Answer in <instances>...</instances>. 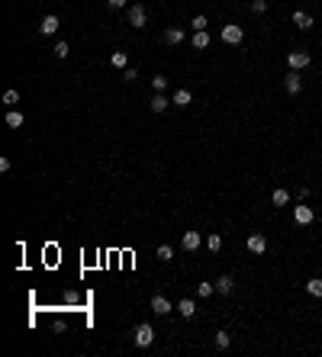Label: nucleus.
<instances>
[{
    "label": "nucleus",
    "instance_id": "nucleus-1",
    "mask_svg": "<svg viewBox=\"0 0 322 357\" xmlns=\"http://www.w3.org/2000/svg\"><path fill=\"white\" fill-rule=\"evenodd\" d=\"M132 341H136V348H148V344L155 341V328H151L148 322L136 325V331H132Z\"/></svg>",
    "mask_w": 322,
    "mask_h": 357
},
{
    "label": "nucleus",
    "instance_id": "nucleus-2",
    "mask_svg": "<svg viewBox=\"0 0 322 357\" xmlns=\"http://www.w3.org/2000/svg\"><path fill=\"white\" fill-rule=\"evenodd\" d=\"M126 20H129V26L142 29L145 23H148V13H145V7H142V3H132V7H129V13H126Z\"/></svg>",
    "mask_w": 322,
    "mask_h": 357
},
{
    "label": "nucleus",
    "instance_id": "nucleus-3",
    "mask_svg": "<svg viewBox=\"0 0 322 357\" xmlns=\"http://www.w3.org/2000/svg\"><path fill=\"white\" fill-rule=\"evenodd\" d=\"M242 39H245V33H242V26H235V23H229V26H222V42H226V45H239Z\"/></svg>",
    "mask_w": 322,
    "mask_h": 357
},
{
    "label": "nucleus",
    "instance_id": "nucleus-4",
    "mask_svg": "<svg viewBox=\"0 0 322 357\" xmlns=\"http://www.w3.org/2000/svg\"><path fill=\"white\" fill-rule=\"evenodd\" d=\"M284 90H287L290 97H296L303 90V74H300V71H290V74L284 77Z\"/></svg>",
    "mask_w": 322,
    "mask_h": 357
},
{
    "label": "nucleus",
    "instance_id": "nucleus-5",
    "mask_svg": "<svg viewBox=\"0 0 322 357\" xmlns=\"http://www.w3.org/2000/svg\"><path fill=\"white\" fill-rule=\"evenodd\" d=\"M245 248L251 251V254H264V251H267V238L261 235V232H251L248 242H245Z\"/></svg>",
    "mask_w": 322,
    "mask_h": 357
},
{
    "label": "nucleus",
    "instance_id": "nucleus-6",
    "mask_svg": "<svg viewBox=\"0 0 322 357\" xmlns=\"http://www.w3.org/2000/svg\"><path fill=\"white\" fill-rule=\"evenodd\" d=\"M313 219H316L313 206H303V203H300V206H293V222H296V225H309Z\"/></svg>",
    "mask_w": 322,
    "mask_h": 357
},
{
    "label": "nucleus",
    "instance_id": "nucleus-7",
    "mask_svg": "<svg viewBox=\"0 0 322 357\" xmlns=\"http://www.w3.org/2000/svg\"><path fill=\"white\" fill-rule=\"evenodd\" d=\"M148 107H151V113H165V109L171 107V100H168V97L161 94V90H155V97L148 100Z\"/></svg>",
    "mask_w": 322,
    "mask_h": 357
},
{
    "label": "nucleus",
    "instance_id": "nucleus-8",
    "mask_svg": "<svg viewBox=\"0 0 322 357\" xmlns=\"http://www.w3.org/2000/svg\"><path fill=\"white\" fill-rule=\"evenodd\" d=\"M287 61H290V68H293V71H303V68L309 65V55H306V52H290Z\"/></svg>",
    "mask_w": 322,
    "mask_h": 357
},
{
    "label": "nucleus",
    "instance_id": "nucleus-9",
    "mask_svg": "<svg viewBox=\"0 0 322 357\" xmlns=\"http://www.w3.org/2000/svg\"><path fill=\"white\" fill-rule=\"evenodd\" d=\"M171 309H174V306L168 303L165 296H151V312H155V316H168Z\"/></svg>",
    "mask_w": 322,
    "mask_h": 357
},
{
    "label": "nucleus",
    "instance_id": "nucleus-10",
    "mask_svg": "<svg viewBox=\"0 0 322 357\" xmlns=\"http://www.w3.org/2000/svg\"><path fill=\"white\" fill-rule=\"evenodd\" d=\"M58 26H62V23H58V16H45V20L39 23V33H42V36H55Z\"/></svg>",
    "mask_w": 322,
    "mask_h": 357
},
{
    "label": "nucleus",
    "instance_id": "nucleus-11",
    "mask_svg": "<svg viewBox=\"0 0 322 357\" xmlns=\"http://www.w3.org/2000/svg\"><path fill=\"white\" fill-rule=\"evenodd\" d=\"M180 248H184V251H197V248H200V232H184Z\"/></svg>",
    "mask_w": 322,
    "mask_h": 357
},
{
    "label": "nucleus",
    "instance_id": "nucleus-12",
    "mask_svg": "<svg viewBox=\"0 0 322 357\" xmlns=\"http://www.w3.org/2000/svg\"><path fill=\"white\" fill-rule=\"evenodd\" d=\"M178 312H180L184 319H193V316H197V303H193L190 296H187V299H180V303H178Z\"/></svg>",
    "mask_w": 322,
    "mask_h": 357
},
{
    "label": "nucleus",
    "instance_id": "nucleus-13",
    "mask_svg": "<svg viewBox=\"0 0 322 357\" xmlns=\"http://www.w3.org/2000/svg\"><path fill=\"white\" fill-rule=\"evenodd\" d=\"M190 100H193V94H190V90H187V87H180V90H174V107H190Z\"/></svg>",
    "mask_w": 322,
    "mask_h": 357
},
{
    "label": "nucleus",
    "instance_id": "nucleus-14",
    "mask_svg": "<svg viewBox=\"0 0 322 357\" xmlns=\"http://www.w3.org/2000/svg\"><path fill=\"white\" fill-rule=\"evenodd\" d=\"M190 42H193V48H197V52H203V48L210 45V33H206V29H197Z\"/></svg>",
    "mask_w": 322,
    "mask_h": 357
},
{
    "label": "nucleus",
    "instance_id": "nucleus-15",
    "mask_svg": "<svg viewBox=\"0 0 322 357\" xmlns=\"http://www.w3.org/2000/svg\"><path fill=\"white\" fill-rule=\"evenodd\" d=\"M187 36H184V29H165V42L168 45H180Z\"/></svg>",
    "mask_w": 322,
    "mask_h": 357
},
{
    "label": "nucleus",
    "instance_id": "nucleus-16",
    "mask_svg": "<svg viewBox=\"0 0 322 357\" xmlns=\"http://www.w3.org/2000/svg\"><path fill=\"white\" fill-rule=\"evenodd\" d=\"M23 122H26V116H23L20 109H10V113H7V126H10V129H20Z\"/></svg>",
    "mask_w": 322,
    "mask_h": 357
},
{
    "label": "nucleus",
    "instance_id": "nucleus-17",
    "mask_svg": "<svg viewBox=\"0 0 322 357\" xmlns=\"http://www.w3.org/2000/svg\"><path fill=\"white\" fill-rule=\"evenodd\" d=\"M293 23H296L300 29H313V16L303 13V10H296V13H293Z\"/></svg>",
    "mask_w": 322,
    "mask_h": 357
},
{
    "label": "nucleus",
    "instance_id": "nucleus-18",
    "mask_svg": "<svg viewBox=\"0 0 322 357\" xmlns=\"http://www.w3.org/2000/svg\"><path fill=\"white\" fill-rule=\"evenodd\" d=\"M213 341H216V348H219V351H226L229 344H232V335L222 328V331H216V338H213Z\"/></svg>",
    "mask_w": 322,
    "mask_h": 357
},
{
    "label": "nucleus",
    "instance_id": "nucleus-19",
    "mask_svg": "<svg viewBox=\"0 0 322 357\" xmlns=\"http://www.w3.org/2000/svg\"><path fill=\"white\" fill-rule=\"evenodd\" d=\"M271 203H274V206H287V203H290V193H287V190H281V187H277L274 193H271Z\"/></svg>",
    "mask_w": 322,
    "mask_h": 357
},
{
    "label": "nucleus",
    "instance_id": "nucleus-20",
    "mask_svg": "<svg viewBox=\"0 0 322 357\" xmlns=\"http://www.w3.org/2000/svg\"><path fill=\"white\" fill-rule=\"evenodd\" d=\"M232 286H235V283H232V277H226V274H222L219 280H216V290H219L222 296H226V293H232Z\"/></svg>",
    "mask_w": 322,
    "mask_h": 357
},
{
    "label": "nucleus",
    "instance_id": "nucleus-21",
    "mask_svg": "<svg viewBox=\"0 0 322 357\" xmlns=\"http://www.w3.org/2000/svg\"><path fill=\"white\" fill-rule=\"evenodd\" d=\"M110 65H113V68H123V71H126V68H129V58H126V52H113V55H110Z\"/></svg>",
    "mask_w": 322,
    "mask_h": 357
},
{
    "label": "nucleus",
    "instance_id": "nucleus-22",
    "mask_svg": "<svg viewBox=\"0 0 322 357\" xmlns=\"http://www.w3.org/2000/svg\"><path fill=\"white\" fill-rule=\"evenodd\" d=\"M155 254H158V261H161V264H168V261L174 257V248H171V245H158Z\"/></svg>",
    "mask_w": 322,
    "mask_h": 357
},
{
    "label": "nucleus",
    "instance_id": "nucleus-23",
    "mask_svg": "<svg viewBox=\"0 0 322 357\" xmlns=\"http://www.w3.org/2000/svg\"><path fill=\"white\" fill-rule=\"evenodd\" d=\"M306 293L309 296H322V277H313V280L306 283Z\"/></svg>",
    "mask_w": 322,
    "mask_h": 357
},
{
    "label": "nucleus",
    "instance_id": "nucleus-24",
    "mask_svg": "<svg viewBox=\"0 0 322 357\" xmlns=\"http://www.w3.org/2000/svg\"><path fill=\"white\" fill-rule=\"evenodd\" d=\"M197 290H200V299H206L216 293V283H197Z\"/></svg>",
    "mask_w": 322,
    "mask_h": 357
},
{
    "label": "nucleus",
    "instance_id": "nucleus-25",
    "mask_svg": "<svg viewBox=\"0 0 322 357\" xmlns=\"http://www.w3.org/2000/svg\"><path fill=\"white\" fill-rule=\"evenodd\" d=\"M151 87L165 94V90H168V77H165V74H155V77H151Z\"/></svg>",
    "mask_w": 322,
    "mask_h": 357
},
{
    "label": "nucleus",
    "instance_id": "nucleus-26",
    "mask_svg": "<svg viewBox=\"0 0 322 357\" xmlns=\"http://www.w3.org/2000/svg\"><path fill=\"white\" fill-rule=\"evenodd\" d=\"M206 248H210L213 254H216V251L222 248V238H219V235H210V238H206Z\"/></svg>",
    "mask_w": 322,
    "mask_h": 357
},
{
    "label": "nucleus",
    "instance_id": "nucleus-27",
    "mask_svg": "<svg viewBox=\"0 0 322 357\" xmlns=\"http://www.w3.org/2000/svg\"><path fill=\"white\" fill-rule=\"evenodd\" d=\"M3 103H7L10 109H13L16 103H20V94H16V90H7V94H3Z\"/></svg>",
    "mask_w": 322,
    "mask_h": 357
},
{
    "label": "nucleus",
    "instance_id": "nucleus-28",
    "mask_svg": "<svg viewBox=\"0 0 322 357\" xmlns=\"http://www.w3.org/2000/svg\"><path fill=\"white\" fill-rule=\"evenodd\" d=\"M68 52H71L68 42H58V45H55V58H68Z\"/></svg>",
    "mask_w": 322,
    "mask_h": 357
},
{
    "label": "nucleus",
    "instance_id": "nucleus-29",
    "mask_svg": "<svg viewBox=\"0 0 322 357\" xmlns=\"http://www.w3.org/2000/svg\"><path fill=\"white\" fill-rule=\"evenodd\" d=\"M190 26H193V33H197V29H206V16H193Z\"/></svg>",
    "mask_w": 322,
    "mask_h": 357
},
{
    "label": "nucleus",
    "instance_id": "nucleus-30",
    "mask_svg": "<svg viewBox=\"0 0 322 357\" xmlns=\"http://www.w3.org/2000/svg\"><path fill=\"white\" fill-rule=\"evenodd\" d=\"M251 10H254V13H264V10H267V0H251Z\"/></svg>",
    "mask_w": 322,
    "mask_h": 357
},
{
    "label": "nucleus",
    "instance_id": "nucleus-31",
    "mask_svg": "<svg viewBox=\"0 0 322 357\" xmlns=\"http://www.w3.org/2000/svg\"><path fill=\"white\" fill-rule=\"evenodd\" d=\"M136 77H139L136 68H126V71H123V81H136Z\"/></svg>",
    "mask_w": 322,
    "mask_h": 357
},
{
    "label": "nucleus",
    "instance_id": "nucleus-32",
    "mask_svg": "<svg viewBox=\"0 0 322 357\" xmlns=\"http://www.w3.org/2000/svg\"><path fill=\"white\" fill-rule=\"evenodd\" d=\"M123 3H126V0H107V7H110V10H123Z\"/></svg>",
    "mask_w": 322,
    "mask_h": 357
}]
</instances>
